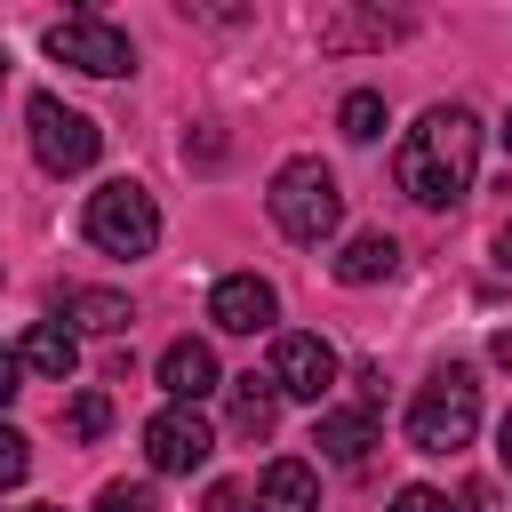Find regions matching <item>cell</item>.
Returning a JSON list of instances; mask_svg holds the SVG:
<instances>
[{"mask_svg":"<svg viewBox=\"0 0 512 512\" xmlns=\"http://www.w3.org/2000/svg\"><path fill=\"white\" fill-rule=\"evenodd\" d=\"M32 512H64V504H32Z\"/></svg>","mask_w":512,"mask_h":512,"instance_id":"obj_28","label":"cell"},{"mask_svg":"<svg viewBox=\"0 0 512 512\" xmlns=\"http://www.w3.org/2000/svg\"><path fill=\"white\" fill-rule=\"evenodd\" d=\"M16 360H24V376H48V384H64V376L80 368V336H72L64 320H32V336L16 344Z\"/></svg>","mask_w":512,"mask_h":512,"instance_id":"obj_11","label":"cell"},{"mask_svg":"<svg viewBox=\"0 0 512 512\" xmlns=\"http://www.w3.org/2000/svg\"><path fill=\"white\" fill-rule=\"evenodd\" d=\"M256 512H320V480L304 456H280L264 480H256Z\"/></svg>","mask_w":512,"mask_h":512,"instance_id":"obj_13","label":"cell"},{"mask_svg":"<svg viewBox=\"0 0 512 512\" xmlns=\"http://www.w3.org/2000/svg\"><path fill=\"white\" fill-rule=\"evenodd\" d=\"M392 512H448V496L416 480V488H400V496H392Z\"/></svg>","mask_w":512,"mask_h":512,"instance_id":"obj_21","label":"cell"},{"mask_svg":"<svg viewBox=\"0 0 512 512\" xmlns=\"http://www.w3.org/2000/svg\"><path fill=\"white\" fill-rule=\"evenodd\" d=\"M88 240L104 248V256H152V240H160V208H152V192L144 184H96L88 192Z\"/></svg>","mask_w":512,"mask_h":512,"instance_id":"obj_4","label":"cell"},{"mask_svg":"<svg viewBox=\"0 0 512 512\" xmlns=\"http://www.w3.org/2000/svg\"><path fill=\"white\" fill-rule=\"evenodd\" d=\"M496 264H504V272H512V224H504V232H496Z\"/></svg>","mask_w":512,"mask_h":512,"instance_id":"obj_25","label":"cell"},{"mask_svg":"<svg viewBox=\"0 0 512 512\" xmlns=\"http://www.w3.org/2000/svg\"><path fill=\"white\" fill-rule=\"evenodd\" d=\"M24 120H32V160H40L48 176H80V168H96L104 128H96L88 112H72L64 96H32Z\"/></svg>","mask_w":512,"mask_h":512,"instance_id":"obj_6","label":"cell"},{"mask_svg":"<svg viewBox=\"0 0 512 512\" xmlns=\"http://www.w3.org/2000/svg\"><path fill=\"white\" fill-rule=\"evenodd\" d=\"M0 72H8V56H0Z\"/></svg>","mask_w":512,"mask_h":512,"instance_id":"obj_29","label":"cell"},{"mask_svg":"<svg viewBox=\"0 0 512 512\" xmlns=\"http://www.w3.org/2000/svg\"><path fill=\"white\" fill-rule=\"evenodd\" d=\"M48 56H56V64H72V72H88V80H120V72H136L128 32H120L112 16H96V8L56 16V24H48Z\"/></svg>","mask_w":512,"mask_h":512,"instance_id":"obj_5","label":"cell"},{"mask_svg":"<svg viewBox=\"0 0 512 512\" xmlns=\"http://www.w3.org/2000/svg\"><path fill=\"white\" fill-rule=\"evenodd\" d=\"M96 512H160V496H152V480H112L96 496Z\"/></svg>","mask_w":512,"mask_h":512,"instance_id":"obj_19","label":"cell"},{"mask_svg":"<svg viewBox=\"0 0 512 512\" xmlns=\"http://www.w3.org/2000/svg\"><path fill=\"white\" fill-rule=\"evenodd\" d=\"M56 312L64 320H80V328H96V336H120L136 312H128V296H112V288H64L56 296Z\"/></svg>","mask_w":512,"mask_h":512,"instance_id":"obj_16","label":"cell"},{"mask_svg":"<svg viewBox=\"0 0 512 512\" xmlns=\"http://www.w3.org/2000/svg\"><path fill=\"white\" fill-rule=\"evenodd\" d=\"M392 264H400V240L392 232H352L344 256H336V280L344 288H376V280H392Z\"/></svg>","mask_w":512,"mask_h":512,"instance_id":"obj_14","label":"cell"},{"mask_svg":"<svg viewBox=\"0 0 512 512\" xmlns=\"http://www.w3.org/2000/svg\"><path fill=\"white\" fill-rule=\"evenodd\" d=\"M160 392L184 400V408H200V400L216 392V352H208L200 336H176V344L160 352Z\"/></svg>","mask_w":512,"mask_h":512,"instance_id":"obj_10","label":"cell"},{"mask_svg":"<svg viewBox=\"0 0 512 512\" xmlns=\"http://www.w3.org/2000/svg\"><path fill=\"white\" fill-rule=\"evenodd\" d=\"M16 392H24V360H16V352H8V344H0V408H8V400H16Z\"/></svg>","mask_w":512,"mask_h":512,"instance_id":"obj_22","label":"cell"},{"mask_svg":"<svg viewBox=\"0 0 512 512\" xmlns=\"http://www.w3.org/2000/svg\"><path fill=\"white\" fill-rule=\"evenodd\" d=\"M496 456H504V472H512V416L496 424Z\"/></svg>","mask_w":512,"mask_h":512,"instance_id":"obj_24","label":"cell"},{"mask_svg":"<svg viewBox=\"0 0 512 512\" xmlns=\"http://www.w3.org/2000/svg\"><path fill=\"white\" fill-rule=\"evenodd\" d=\"M64 424H72V440H104V424H112V400H104V392H80V400L64 408Z\"/></svg>","mask_w":512,"mask_h":512,"instance_id":"obj_18","label":"cell"},{"mask_svg":"<svg viewBox=\"0 0 512 512\" xmlns=\"http://www.w3.org/2000/svg\"><path fill=\"white\" fill-rule=\"evenodd\" d=\"M504 152H512V120H504Z\"/></svg>","mask_w":512,"mask_h":512,"instance_id":"obj_27","label":"cell"},{"mask_svg":"<svg viewBox=\"0 0 512 512\" xmlns=\"http://www.w3.org/2000/svg\"><path fill=\"white\" fill-rule=\"evenodd\" d=\"M312 448H320V456H336V464H360V456L376 448V408H320Z\"/></svg>","mask_w":512,"mask_h":512,"instance_id":"obj_12","label":"cell"},{"mask_svg":"<svg viewBox=\"0 0 512 512\" xmlns=\"http://www.w3.org/2000/svg\"><path fill=\"white\" fill-rule=\"evenodd\" d=\"M144 456H152V472H200V464L216 456V432H208L200 408L168 400V408L144 424Z\"/></svg>","mask_w":512,"mask_h":512,"instance_id":"obj_8","label":"cell"},{"mask_svg":"<svg viewBox=\"0 0 512 512\" xmlns=\"http://www.w3.org/2000/svg\"><path fill=\"white\" fill-rule=\"evenodd\" d=\"M272 384H280V400H328V384H336V344L328 336H304V328H288V336H272V368H264Z\"/></svg>","mask_w":512,"mask_h":512,"instance_id":"obj_7","label":"cell"},{"mask_svg":"<svg viewBox=\"0 0 512 512\" xmlns=\"http://www.w3.org/2000/svg\"><path fill=\"white\" fill-rule=\"evenodd\" d=\"M336 128H344L352 144H376V136L392 128V112H384V96H376V88H352V96L336 104Z\"/></svg>","mask_w":512,"mask_h":512,"instance_id":"obj_17","label":"cell"},{"mask_svg":"<svg viewBox=\"0 0 512 512\" xmlns=\"http://www.w3.org/2000/svg\"><path fill=\"white\" fill-rule=\"evenodd\" d=\"M472 168H480V112L472 104H432L392 152V176L416 208H456L472 192Z\"/></svg>","mask_w":512,"mask_h":512,"instance_id":"obj_1","label":"cell"},{"mask_svg":"<svg viewBox=\"0 0 512 512\" xmlns=\"http://www.w3.org/2000/svg\"><path fill=\"white\" fill-rule=\"evenodd\" d=\"M488 352H496V360H504V368H512V328H504V336H496V344H488Z\"/></svg>","mask_w":512,"mask_h":512,"instance_id":"obj_26","label":"cell"},{"mask_svg":"<svg viewBox=\"0 0 512 512\" xmlns=\"http://www.w3.org/2000/svg\"><path fill=\"white\" fill-rule=\"evenodd\" d=\"M24 472H32V440H24V432L0 416V488H16Z\"/></svg>","mask_w":512,"mask_h":512,"instance_id":"obj_20","label":"cell"},{"mask_svg":"<svg viewBox=\"0 0 512 512\" xmlns=\"http://www.w3.org/2000/svg\"><path fill=\"white\" fill-rule=\"evenodd\" d=\"M208 320H216L224 336H264V328L280 320V296H272V280H256V272H224V280L208 288Z\"/></svg>","mask_w":512,"mask_h":512,"instance_id":"obj_9","label":"cell"},{"mask_svg":"<svg viewBox=\"0 0 512 512\" xmlns=\"http://www.w3.org/2000/svg\"><path fill=\"white\" fill-rule=\"evenodd\" d=\"M264 208H272V224L288 232V240H304V248H320L336 224H344V192H336V168L328 160H288L280 176H272V192H264Z\"/></svg>","mask_w":512,"mask_h":512,"instance_id":"obj_2","label":"cell"},{"mask_svg":"<svg viewBox=\"0 0 512 512\" xmlns=\"http://www.w3.org/2000/svg\"><path fill=\"white\" fill-rule=\"evenodd\" d=\"M472 432H480V384H472V368H440V376L408 400V448L448 456V448H464Z\"/></svg>","mask_w":512,"mask_h":512,"instance_id":"obj_3","label":"cell"},{"mask_svg":"<svg viewBox=\"0 0 512 512\" xmlns=\"http://www.w3.org/2000/svg\"><path fill=\"white\" fill-rule=\"evenodd\" d=\"M200 512H240V488H232V480H216V488L200 496Z\"/></svg>","mask_w":512,"mask_h":512,"instance_id":"obj_23","label":"cell"},{"mask_svg":"<svg viewBox=\"0 0 512 512\" xmlns=\"http://www.w3.org/2000/svg\"><path fill=\"white\" fill-rule=\"evenodd\" d=\"M272 424H280V384H272V376H256V368H248V376H232V432L264 440Z\"/></svg>","mask_w":512,"mask_h":512,"instance_id":"obj_15","label":"cell"}]
</instances>
